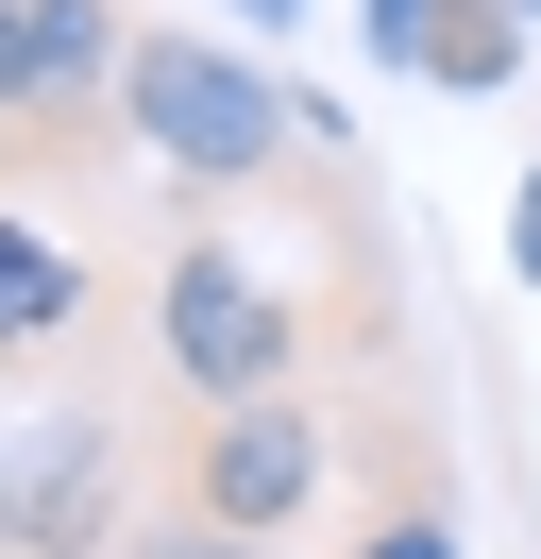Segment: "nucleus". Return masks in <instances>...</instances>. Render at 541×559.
<instances>
[{"label": "nucleus", "mask_w": 541, "mask_h": 559, "mask_svg": "<svg viewBox=\"0 0 541 559\" xmlns=\"http://www.w3.org/2000/svg\"><path fill=\"white\" fill-rule=\"evenodd\" d=\"M119 153L153 187H187V204H237V187H270L304 153V103L254 69V51L153 35V17H135V51H119Z\"/></svg>", "instance_id": "obj_1"}, {"label": "nucleus", "mask_w": 541, "mask_h": 559, "mask_svg": "<svg viewBox=\"0 0 541 559\" xmlns=\"http://www.w3.org/2000/svg\"><path fill=\"white\" fill-rule=\"evenodd\" d=\"M304 356H322V306H304V272H288V254L220 238V221H187V238L153 254V373L187 390V407L304 390Z\"/></svg>", "instance_id": "obj_2"}, {"label": "nucleus", "mask_w": 541, "mask_h": 559, "mask_svg": "<svg viewBox=\"0 0 541 559\" xmlns=\"http://www.w3.org/2000/svg\"><path fill=\"white\" fill-rule=\"evenodd\" d=\"M338 491V424L304 390H254V407H187L169 424V509L187 525H237V543H304Z\"/></svg>", "instance_id": "obj_3"}, {"label": "nucleus", "mask_w": 541, "mask_h": 559, "mask_svg": "<svg viewBox=\"0 0 541 559\" xmlns=\"http://www.w3.org/2000/svg\"><path fill=\"white\" fill-rule=\"evenodd\" d=\"M119 0H0V170H85L119 153Z\"/></svg>", "instance_id": "obj_4"}, {"label": "nucleus", "mask_w": 541, "mask_h": 559, "mask_svg": "<svg viewBox=\"0 0 541 559\" xmlns=\"http://www.w3.org/2000/svg\"><path fill=\"white\" fill-rule=\"evenodd\" d=\"M119 424L101 407H51V424H0V559H119Z\"/></svg>", "instance_id": "obj_5"}, {"label": "nucleus", "mask_w": 541, "mask_h": 559, "mask_svg": "<svg viewBox=\"0 0 541 559\" xmlns=\"http://www.w3.org/2000/svg\"><path fill=\"white\" fill-rule=\"evenodd\" d=\"M372 51L423 69V85H457V103L525 85V17H507V0H372Z\"/></svg>", "instance_id": "obj_6"}, {"label": "nucleus", "mask_w": 541, "mask_h": 559, "mask_svg": "<svg viewBox=\"0 0 541 559\" xmlns=\"http://www.w3.org/2000/svg\"><path fill=\"white\" fill-rule=\"evenodd\" d=\"M68 340H85V254H68V238H34V221H0V390H17V373H51Z\"/></svg>", "instance_id": "obj_7"}, {"label": "nucleus", "mask_w": 541, "mask_h": 559, "mask_svg": "<svg viewBox=\"0 0 541 559\" xmlns=\"http://www.w3.org/2000/svg\"><path fill=\"white\" fill-rule=\"evenodd\" d=\"M338 559H457V491H406V509H372Z\"/></svg>", "instance_id": "obj_8"}, {"label": "nucleus", "mask_w": 541, "mask_h": 559, "mask_svg": "<svg viewBox=\"0 0 541 559\" xmlns=\"http://www.w3.org/2000/svg\"><path fill=\"white\" fill-rule=\"evenodd\" d=\"M119 559H304V543H237V525H187V509H153V525H119Z\"/></svg>", "instance_id": "obj_9"}, {"label": "nucleus", "mask_w": 541, "mask_h": 559, "mask_svg": "<svg viewBox=\"0 0 541 559\" xmlns=\"http://www.w3.org/2000/svg\"><path fill=\"white\" fill-rule=\"evenodd\" d=\"M507 272H525V288H541V170H525V187H507Z\"/></svg>", "instance_id": "obj_10"}, {"label": "nucleus", "mask_w": 541, "mask_h": 559, "mask_svg": "<svg viewBox=\"0 0 541 559\" xmlns=\"http://www.w3.org/2000/svg\"><path fill=\"white\" fill-rule=\"evenodd\" d=\"M220 17H237V35H288V17H304V0H220Z\"/></svg>", "instance_id": "obj_11"}, {"label": "nucleus", "mask_w": 541, "mask_h": 559, "mask_svg": "<svg viewBox=\"0 0 541 559\" xmlns=\"http://www.w3.org/2000/svg\"><path fill=\"white\" fill-rule=\"evenodd\" d=\"M507 17H541V0H507Z\"/></svg>", "instance_id": "obj_12"}]
</instances>
